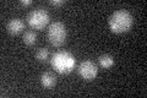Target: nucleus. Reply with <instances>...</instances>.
Here are the masks:
<instances>
[{"mask_svg": "<svg viewBox=\"0 0 147 98\" xmlns=\"http://www.w3.org/2000/svg\"><path fill=\"white\" fill-rule=\"evenodd\" d=\"M134 17L127 10H117L109 16L108 25L109 28L114 33H125L132 27Z\"/></svg>", "mask_w": 147, "mask_h": 98, "instance_id": "f257e3e1", "label": "nucleus"}, {"mask_svg": "<svg viewBox=\"0 0 147 98\" xmlns=\"http://www.w3.org/2000/svg\"><path fill=\"white\" fill-rule=\"evenodd\" d=\"M52 66L59 74H70L76 64V59L69 52H57L52 57Z\"/></svg>", "mask_w": 147, "mask_h": 98, "instance_id": "f03ea898", "label": "nucleus"}, {"mask_svg": "<svg viewBox=\"0 0 147 98\" xmlns=\"http://www.w3.org/2000/svg\"><path fill=\"white\" fill-rule=\"evenodd\" d=\"M67 30L63 22H53L48 26L47 30V38L48 42L53 47H61L66 42Z\"/></svg>", "mask_w": 147, "mask_h": 98, "instance_id": "7ed1b4c3", "label": "nucleus"}, {"mask_svg": "<svg viewBox=\"0 0 147 98\" xmlns=\"http://www.w3.org/2000/svg\"><path fill=\"white\" fill-rule=\"evenodd\" d=\"M49 20H50L49 14L43 7L33 9L27 15V23L30 25V27L33 30H38V31L43 30L49 23Z\"/></svg>", "mask_w": 147, "mask_h": 98, "instance_id": "20e7f679", "label": "nucleus"}, {"mask_svg": "<svg viewBox=\"0 0 147 98\" xmlns=\"http://www.w3.org/2000/svg\"><path fill=\"white\" fill-rule=\"evenodd\" d=\"M77 74L80 75V77H82L84 80L86 81H91L96 78L98 74V69H97V65H96L91 60H85L82 62L79 68H77Z\"/></svg>", "mask_w": 147, "mask_h": 98, "instance_id": "39448f33", "label": "nucleus"}, {"mask_svg": "<svg viewBox=\"0 0 147 98\" xmlns=\"http://www.w3.org/2000/svg\"><path fill=\"white\" fill-rule=\"evenodd\" d=\"M24 28H25V23L22 20H20V18H11L6 25L7 32L12 36H16L18 33H21V32L24 31Z\"/></svg>", "mask_w": 147, "mask_h": 98, "instance_id": "423d86ee", "label": "nucleus"}, {"mask_svg": "<svg viewBox=\"0 0 147 98\" xmlns=\"http://www.w3.org/2000/svg\"><path fill=\"white\" fill-rule=\"evenodd\" d=\"M40 83L45 88H53L57 85V77L52 72H44L40 75Z\"/></svg>", "mask_w": 147, "mask_h": 98, "instance_id": "0eeeda50", "label": "nucleus"}, {"mask_svg": "<svg viewBox=\"0 0 147 98\" xmlns=\"http://www.w3.org/2000/svg\"><path fill=\"white\" fill-rule=\"evenodd\" d=\"M98 63H99V65L102 68L109 69V68H112L114 65V58L112 57V55H109V54H103V55H100V57L98 58Z\"/></svg>", "mask_w": 147, "mask_h": 98, "instance_id": "6e6552de", "label": "nucleus"}, {"mask_svg": "<svg viewBox=\"0 0 147 98\" xmlns=\"http://www.w3.org/2000/svg\"><path fill=\"white\" fill-rule=\"evenodd\" d=\"M37 42V34L33 31H26L24 33V43L27 45H33Z\"/></svg>", "mask_w": 147, "mask_h": 98, "instance_id": "1a4fd4ad", "label": "nucleus"}, {"mask_svg": "<svg viewBox=\"0 0 147 98\" xmlns=\"http://www.w3.org/2000/svg\"><path fill=\"white\" fill-rule=\"evenodd\" d=\"M36 58L38 62H47L48 58H49V50L47 48H39L38 50L36 52Z\"/></svg>", "mask_w": 147, "mask_h": 98, "instance_id": "9d476101", "label": "nucleus"}, {"mask_svg": "<svg viewBox=\"0 0 147 98\" xmlns=\"http://www.w3.org/2000/svg\"><path fill=\"white\" fill-rule=\"evenodd\" d=\"M49 4L50 5H54V6H60V5H64L65 1H64V0H50Z\"/></svg>", "mask_w": 147, "mask_h": 98, "instance_id": "9b49d317", "label": "nucleus"}, {"mask_svg": "<svg viewBox=\"0 0 147 98\" xmlns=\"http://www.w3.org/2000/svg\"><path fill=\"white\" fill-rule=\"evenodd\" d=\"M21 5H24V6H27V5H31L32 1L31 0H22V1H20Z\"/></svg>", "mask_w": 147, "mask_h": 98, "instance_id": "f8f14e48", "label": "nucleus"}]
</instances>
